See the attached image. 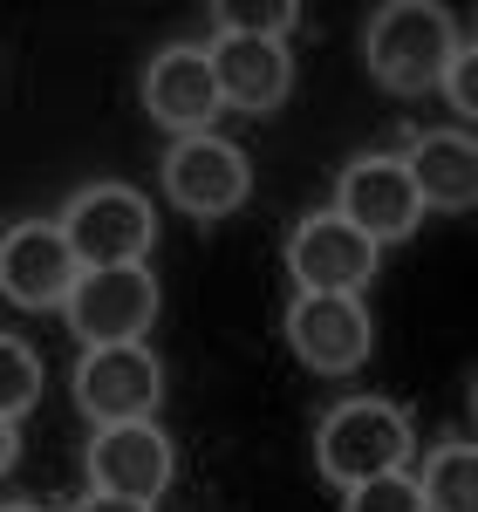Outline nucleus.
<instances>
[{"instance_id": "10", "label": "nucleus", "mask_w": 478, "mask_h": 512, "mask_svg": "<svg viewBox=\"0 0 478 512\" xmlns=\"http://www.w3.org/2000/svg\"><path fill=\"white\" fill-rule=\"evenodd\" d=\"M287 342L321 376H349L369 355V315L356 294H301L287 308Z\"/></svg>"}, {"instance_id": "2", "label": "nucleus", "mask_w": 478, "mask_h": 512, "mask_svg": "<svg viewBox=\"0 0 478 512\" xmlns=\"http://www.w3.org/2000/svg\"><path fill=\"white\" fill-rule=\"evenodd\" d=\"M451 55H458V35H451V14H444V7L397 0V7H383V14L369 21V69H376L383 89L417 96V89L444 82Z\"/></svg>"}, {"instance_id": "19", "label": "nucleus", "mask_w": 478, "mask_h": 512, "mask_svg": "<svg viewBox=\"0 0 478 512\" xmlns=\"http://www.w3.org/2000/svg\"><path fill=\"white\" fill-rule=\"evenodd\" d=\"M444 89H451V103H458V110H478V62H472V48H458V55H451Z\"/></svg>"}, {"instance_id": "12", "label": "nucleus", "mask_w": 478, "mask_h": 512, "mask_svg": "<svg viewBox=\"0 0 478 512\" xmlns=\"http://www.w3.org/2000/svg\"><path fill=\"white\" fill-rule=\"evenodd\" d=\"M212 62V82H219V103L233 110H253L267 117L287 103V82H294V62H287V41H260V35H219L205 48Z\"/></svg>"}, {"instance_id": "22", "label": "nucleus", "mask_w": 478, "mask_h": 512, "mask_svg": "<svg viewBox=\"0 0 478 512\" xmlns=\"http://www.w3.org/2000/svg\"><path fill=\"white\" fill-rule=\"evenodd\" d=\"M0 512H41V506H0Z\"/></svg>"}, {"instance_id": "13", "label": "nucleus", "mask_w": 478, "mask_h": 512, "mask_svg": "<svg viewBox=\"0 0 478 512\" xmlns=\"http://www.w3.org/2000/svg\"><path fill=\"white\" fill-rule=\"evenodd\" d=\"M144 110L164 130H178V137H205V123L226 110L205 48H164L158 62H151V76H144Z\"/></svg>"}, {"instance_id": "16", "label": "nucleus", "mask_w": 478, "mask_h": 512, "mask_svg": "<svg viewBox=\"0 0 478 512\" xmlns=\"http://www.w3.org/2000/svg\"><path fill=\"white\" fill-rule=\"evenodd\" d=\"M41 396V362L28 342H14V335H0V417L14 424L21 410H35Z\"/></svg>"}, {"instance_id": "14", "label": "nucleus", "mask_w": 478, "mask_h": 512, "mask_svg": "<svg viewBox=\"0 0 478 512\" xmlns=\"http://www.w3.org/2000/svg\"><path fill=\"white\" fill-rule=\"evenodd\" d=\"M410 171V192L417 205H444V212H465L478 198V144L465 130H431L417 137V151L403 158Z\"/></svg>"}, {"instance_id": "1", "label": "nucleus", "mask_w": 478, "mask_h": 512, "mask_svg": "<svg viewBox=\"0 0 478 512\" xmlns=\"http://www.w3.org/2000/svg\"><path fill=\"white\" fill-rule=\"evenodd\" d=\"M315 458H321V478L356 492L369 478H390L403 472L410 458V417L397 403H376V396H356V403H335L321 417V437H315Z\"/></svg>"}, {"instance_id": "18", "label": "nucleus", "mask_w": 478, "mask_h": 512, "mask_svg": "<svg viewBox=\"0 0 478 512\" xmlns=\"http://www.w3.org/2000/svg\"><path fill=\"white\" fill-rule=\"evenodd\" d=\"M294 28V0H267V7H226L219 14V35H260V41H280Z\"/></svg>"}, {"instance_id": "9", "label": "nucleus", "mask_w": 478, "mask_h": 512, "mask_svg": "<svg viewBox=\"0 0 478 512\" xmlns=\"http://www.w3.org/2000/svg\"><path fill=\"white\" fill-rule=\"evenodd\" d=\"M335 219H349L369 246L417 233L424 205H417V192H410L403 158H356L349 164V171H342V205H335Z\"/></svg>"}, {"instance_id": "4", "label": "nucleus", "mask_w": 478, "mask_h": 512, "mask_svg": "<svg viewBox=\"0 0 478 512\" xmlns=\"http://www.w3.org/2000/svg\"><path fill=\"white\" fill-rule=\"evenodd\" d=\"M62 308H69V328L89 349H117V342H137L151 328L158 280L144 274V267H96V274H76Z\"/></svg>"}, {"instance_id": "5", "label": "nucleus", "mask_w": 478, "mask_h": 512, "mask_svg": "<svg viewBox=\"0 0 478 512\" xmlns=\"http://www.w3.org/2000/svg\"><path fill=\"white\" fill-rule=\"evenodd\" d=\"M164 396V369L144 342H117V349H89L76 369V403L82 417H96L103 431L110 424H151Z\"/></svg>"}, {"instance_id": "3", "label": "nucleus", "mask_w": 478, "mask_h": 512, "mask_svg": "<svg viewBox=\"0 0 478 512\" xmlns=\"http://www.w3.org/2000/svg\"><path fill=\"white\" fill-rule=\"evenodd\" d=\"M62 239H69L82 274H96V267H144V253H151V205L130 185H89L69 205Z\"/></svg>"}, {"instance_id": "8", "label": "nucleus", "mask_w": 478, "mask_h": 512, "mask_svg": "<svg viewBox=\"0 0 478 512\" xmlns=\"http://www.w3.org/2000/svg\"><path fill=\"white\" fill-rule=\"evenodd\" d=\"M76 274L82 267H76V253H69V239L48 219H28V226H14V233L0 239V294L14 308H62Z\"/></svg>"}, {"instance_id": "20", "label": "nucleus", "mask_w": 478, "mask_h": 512, "mask_svg": "<svg viewBox=\"0 0 478 512\" xmlns=\"http://www.w3.org/2000/svg\"><path fill=\"white\" fill-rule=\"evenodd\" d=\"M76 512H151V506H137V499H110V492H89Z\"/></svg>"}, {"instance_id": "11", "label": "nucleus", "mask_w": 478, "mask_h": 512, "mask_svg": "<svg viewBox=\"0 0 478 512\" xmlns=\"http://www.w3.org/2000/svg\"><path fill=\"white\" fill-rule=\"evenodd\" d=\"M89 478L110 499L151 506L164 485H171V437L158 424H110V431H96V444H89Z\"/></svg>"}, {"instance_id": "17", "label": "nucleus", "mask_w": 478, "mask_h": 512, "mask_svg": "<svg viewBox=\"0 0 478 512\" xmlns=\"http://www.w3.org/2000/svg\"><path fill=\"white\" fill-rule=\"evenodd\" d=\"M349 512H424V492H417V478H369V485H356L349 492Z\"/></svg>"}, {"instance_id": "15", "label": "nucleus", "mask_w": 478, "mask_h": 512, "mask_svg": "<svg viewBox=\"0 0 478 512\" xmlns=\"http://www.w3.org/2000/svg\"><path fill=\"white\" fill-rule=\"evenodd\" d=\"M417 492H424V512H478V451L472 444H444V451H431Z\"/></svg>"}, {"instance_id": "21", "label": "nucleus", "mask_w": 478, "mask_h": 512, "mask_svg": "<svg viewBox=\"0 0 478 512\" xmlns=\"http://www.w3.org/2000/svg\"><path fill=\"white\" fill-rule=\"evenodd\" d=\"M14 451H21V437H14V424H7V417H0V472H7V465H14Z\"/></svg>"}, {"instance_id": "7", "label": "nucleus", "mask_w": 478, "mask_h": 512, "mask_svg": "<svg viewBox=\"0 0 478 512\" xmlns=\"http://www.w3.org/2000/svg\"><path fill=\"white\" fill-rule=\"evenodd\" d=\"M287 267L301 280V294H362L369 274H376V246L349 219L315 212V219H301L294 239H287Z\"/></svg>"}, {"instance_id": "6", "label": "nucleus", "mask_w": 478, "mask_h": 512, "mask_svg": "<svg viewBox=\"0 0 478 512\" xmlns=\"http://www.w3.org/2000/svg\"><path fill=\"white\" fill-rule=\"evenodd\" d=\"M164 192H171L178 212H192V219H226L233 205H246L253 171L219 137H178L171 158H164Z\"/></svg>"}]
</instances>
